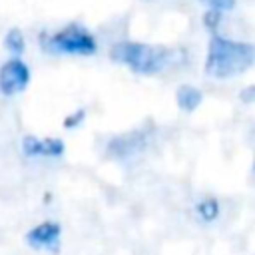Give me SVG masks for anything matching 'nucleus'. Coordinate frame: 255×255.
<instances>
[{"label": "nucleus", "instance_id": "obj_1", "mask_svg": "<svg viewBox=\"0 0 255 255\" xmlns=\"http://www.w3.org/2000/svg\"><path fill=\"white\" fill-rule=\"evenodd\" d=\"M255 48L247 42H233L213 34L205 60V74L217 80H227L243 74L253 66Z\"/></svg>", "mask_w": 255, "mask_h": 255}, {"label": "nucleus", "instance_id": "obj_2", "mask_svg": "<svg viewBox=\"0 0 255 255\" xmlns=\"http://www.w3.org/2000/svg\"><path fill=\"white\" fill-rule=\"evenodd\" d=\"M110 58L129 66L137 74H155L167 66L171 52L163 46H151V44H139V42H118L110 50Z\"/></svg>", "mask_w": 255, "mask_h": 255}, {"label": "nucleus", "instance_id": "obj_3", "mask_svg": "<svg viewBox=\"0 0 255 255\" xmlns=\"http://www.w3.org/2000/svg\"><path fill=\"white\" fill-rule=\"evenodd\" d=\"M46 48L50 52H58V54H78V56H92L98 46L96 40L90 32H86L84 28H80L78 24H70L66 30L54 34Z\"/></svg>", "mask_w": 255, "mask_h": 255}, {"label": "nucleus", "instance_id": "obj_4", "mask_svg": "<svg viewBox=\"0 0 255 255\" xmlns=\"http://www.w3.org/2000/svg\"><path fill=\"white\" fill-rule=\"evenodd\" d=\"M28 82H30V70L22 60L12 58L0 68V92L4 96L22 92L28 86Z\"/></svg>", "mask_w": 255, "mask_h": 255}, {"label": "nucleus", "instance_id": "obj_5", "mask_svg": "<svg viewBox=\"0 0 255 255\" xmlns=\"http://www.w3.org/2000/svg\"><path fill=\"white\" fill-rule=\"evenodd\" d=\"M62 227L56 221H44L26 233V243L34 249H52L58 245Z\"/></svg>", "mask_w": 255, "mask_h": 255}, {"label": "nucleus", "instance_id": "obj_6", "mask_svg": "<svg viewBox=\"0 0 255 255\" xmlns=\"http://www.w3.org/2000/svg\"><path fill=\"white\" fill-rule=\"evenodd\" d=\"M175 100H177V106L183 110V112H193L197 110V106L201 104L203 100V94L195 88V86H179L177 92H175Z\"/></svg>", "mask_w": 255, "mask_h": 255}, {"label": "nucleus", "instance_id": "obj_7", "mask_svg": "<svg viewBox=\"0 0 255 255\" xmlns=\"http://www.w3.org/2000/svg\"><path fill=\"white\" fill-rule=\"evenodd\" d=\"M197 215L203 219V221H213V219H217V215H219V201L215 199V197H203L199 203H197Z\"/></svg>", "mask_w": 255, "mask_h": 255}, {"label": "nucleus", "instance_id": "obj_8", "mask_svg": "<svg viewBox=\"0 0 255 255\" xmlns=\"http://www.w3.org/2000/svg\"><path fill=\"white\" fill-rule=\"evenodd\" d=\"M4 46H6L8 52H12L14 56H20V54L24 52V46H26L22 32H20L18 28L8 30V34H6V38H4Z\"/></svg>", "mask_w": 255, "mask_h": 255}, {"label": "nucleus", "instance_id": "obj_9", "mask_svg": "<svg viewBox=\"0 0 255 255\" xmlns=\"http://www.w3.org/2000/svg\"><path fill=\"white\" fill-rule=\"evenodd\" d=\"M64 141L58 137H46L42 139V155H50V157H60L64 153Z\"/></svg>", "mask_w": 255, "mask_h": 255}, {"label": "nucleus", "instance_id": "obj_10", "mask_svg": "<svg viewBox=\"0 0 255 255\" xmlns=\"http://www.w3.org/2000/svg\"><path fill=\"white\" fill-rule=\"evenodd\" d=\"M22 151L28 157L42 155V139H38L36 135H24V139H22Z\"/></svg>", "mask_w": 255, "mask_h": 255}, {"label": "nucleus", "instance_id": "obj_11", "mask_svg": "<svg viewBox=\"0 0 255 255\" xmlns=\"http://www.w3.org/2000/svg\"><path fill=\"white\" fill-rule=\"evenodd\" d=\"M84 118H86V112L84 110H76L74 114H70V116L64 118V128L66 129H74V128H78L84 122Z\"/></svg>", "mask_w": 255, "mask_h": 255}, {"label": "nucleus", "instance_id": "obj_12", "mask_svg": "<svg viewBox=\"0 0 255 255\" xmlns=\"http://www.w3.org/2000/svg\"><path fill=\"white\" fill-rule=\"evenodd\" d=\"M199 2H203L205 6H209L211 10H217V12L231 10L235 6V0H199Z\"/></svg>", "mask_w": 255, "mask_h": 255}, {"label": "nucleus", "instance_id": "obj_13", "mask_svg": "<svg viewBox=\"0 0 255 255\" xmlns=\"http://www.w3.org/2000/svg\"><path fill=\"white\" fill-rule=\"evenodd\" d=\"M203 22H205V26H207V28L215 30V28H217V24H219V12H217V10H209V12L203 16Z\"/></svg>", "mask_w": 255, "mask_h": 255}, {"label": "nucleus", "instance_id": "obj_14", "mask_svg": "<svg viewBox=\"0 0 255 255\" xmlns=\"http://www.w3.org/2000/svg\"><path fill=\"white\" fill-rule=\"evenodd\" d=\"M253 94H255V88H253V86H249L247 90H243V92L239 94V98H241L243 102H247V104H249V102H253Z\"/></svg>", "mask_w": 255, "mask_h": 255}]
</instances>
